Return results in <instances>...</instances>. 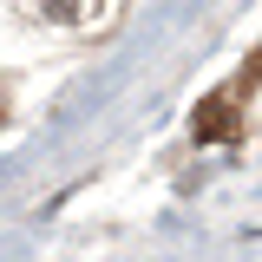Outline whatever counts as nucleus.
Segmentation results:
<instances>
[{"label":"nucleus","mask_w":262,"mask_h":262,"mask_svg":"<svg viewBox=\"0 0 262 262\" xmlns=\"http://www.w3.org/2000/svg\"><path fill=\"white\" fill-rule=\"evenodd\" d=\"M196 138H216V144H223V138H236V112H229V92H223V98H203V105H196Z\"/></svg>","instance_id":"obj_1"}]
</instances>
